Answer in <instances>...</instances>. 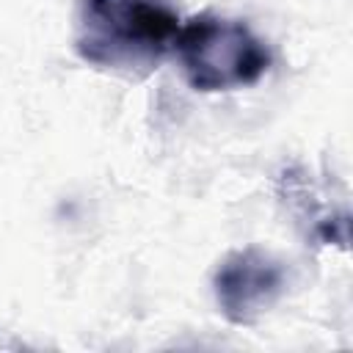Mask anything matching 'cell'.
Masks as SVG:
<instances>
[{"label": "cell", "mask_w": 353, "mask_h": 353, "mask_svg": "<svg viewBox=\"0 0 353 353\" xmlns=\"http://www.w3.org/2000/svg\"><path fill=\"white\" fill-rule=\"evenodd\" d=\"M176 33L179 17L163 0H80L74 11L77 55L108 72L149 74Z\"/></svg>", "instance_id": "1"}, {"label": "cell", "mask_w": 353, "mask_h": 353, "mask_svg": "<svg viewBox=\"0 0 353 353\" xmlns=\"http://www.w3.org/2000/svg\"><path fill=\"white\" fill-rule=\"evenodd\" d=\"M179 69L193 91L218 94L259 83L270 63V47L245 22L221 14H196L174 39Z\"/></svg>", "instance_id": "2"}, {"label": "cell", "mask_w": 353, "mask_h": 353, "mask_svg": "<svg viewBox=\"0 0 353 353\" xmlns=\"http://www.w3.org/2000/svg\"><path fill=\"white\" fill-rule=\"evenodd\" d=\"M287 290L284 262L262 245L229 251L212 273V295L232 325H254Z\"/></svg>", "instance_id": "3"}]
</instances>
